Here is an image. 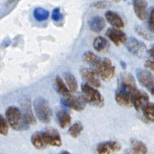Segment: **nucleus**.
<instances>
[{
    "label": "nucleus",
    "mask_w": 154,
    "mask_h": 154,
    "mask_svg": "<svg viewBox=\"0 0 154 154\" xmlns=\"http://www.w3.org/2000/svg\"><path fill=\"white\" fill-rule=\"evenodd\" d=\"M52 18L54 21H59L61 20L62 14L59 8H56L53 10L52 13Z\"/></svg>",
    "instance_id": "33"
},
{
    "label": "nucleus",
    "mask_w": 154,
    "mask_h": 154,
    "mask_svg": "<svg viewBox=\"0 0 154 154\" xmlns=\"http://www.w3.org/2000/svg\"><path fill=\"white\" fill-rule=\"evenodd\" d=\"M148 102H149V98L147 93L138 89L134 91L131 97V103L136 110L140 111L143 109V108Z\"/></svg>",
    "instance_id": "11"
},
{
    "label": "nucleus",
    "mask_w": 154,
    "mask_h": 154,
    "mask_svg": "<svg viewBox=\"0 0 154 154\" xmlns=\"http://www.w3.org/2000/svg\"><path fill=\"white\" fill-rule=\"evenodd\" d=\"M24 117L29 124H33L36 123V119L32 114V110H31L30 106L28 104L23 105V112Z\"/></svg>",
    "instance_id": "27"
},
{
    "label": "nucleus",
    "mask_w": 154,
    "mask_h": 154,
    "mask_svg": "<svg viewBox=\"0 0 154 154\" xmlns=\"http://www.w3.org/2000/svg\"><path fill=\"white\" fill-rule=\"evenodd\" d=\"M89 27L90 30L94 33H100L104 29L105 26V21L100 16H95L91 18L88 21Z\"/></svg>",
    "instance_id": "17"
},
{
    "label": "nucleus",
    "mask_w": 154,
    "mask_h": 154,
    "mask_svg": "<svg viewBox=\"0 0 154 154\" xmlns=\"http://www.w3.org/2000/svg\"><path fill=\"white\" fill-rule=\"evenodd\" d=\"M131 145L132 150L136 154H146L148 152V149L146 144L138 140L132 139L131 140Z\"/></svg>",
    "instance_id": "22"
},
{
    "label": "nucleus",
    "mask_w": 154,
    "mask_h": 154,
    "mask_svg": "<svg viewBox=\"0 0 154 154\" xmlns=\"http://www.w3.org/2000/svg\"><path fill=\"white\" fill-rule=\"evenodd\" d=\"M54 89L61 96L62 98H67L70 95L71 91L67 86V85L64 82L60 76H57L54 80Z\"/></svg>",
    "instance_id": "15"
},
{
    "label": "nucleus",
    "mask_w": 154,
    "mask_h": 154,
    "mask_svg": "<svg viewBox=\"0 0 154 154\" xmlns=\"http://www.w3.org/2000/svg\"><path fill=\"white\" fill-rule=\"evenodd\" d=\"M124 154H136V153L134 152L133 150H132V151H131V150H127L124 153Z\"/></svg>",
    "instance_id": "34"
},
{
    "label": "nucleus",
    "mask_w": 154,
    "mask_h": 154,
    "mask_svg": "<svg viewBox=\"0 0 154 154\" xmlns=\"http://www.w3.org/2000/svg\"><path fill=\"white\" fill-rule=\"evenodd\" d=\"M33 15L37 21H43L48 20L50 16V13L44 8L38 7L34 10Z\"/></svg>",
    "instance_id": "26"
},
{
    "label": "nucleus",
    "mask_w": 154,
    "mask_h": 154,
    "mask_svg": "<svg viewBox=\"0 0 154 154\" xmlns=\"http://www.w3.org/2000/svg\"><path fill=\"white\" fill-rule=\"evenodd\" d=\"M83 131V124L80 121H78L73 124L69 129V136L74 138H76L80 136L82 131Z\"/></svg>",
    "instance_id": "25"
},
{
    "label": "nucleus",
    "mask_w": 154,
    "mask_h": 154,
    "mask_svg": "<svg viewBox=\"0 0 154 154\" xmlns=\"http://www.w3.org/2000/svg\"><path fill=\"white\" fill-rule=\"evenodd\" d=\"M112 1L115 2H119L121 1V0H112Z\"/></svg>",
    "instance_id": "37"
},
{
    "label": "nucleus",
    "mask_w": 154,
    "mask_h": 154,
    "mask_svg": "<svg viewBox=\"0 0 154 154\" xmlns=\"http://www.w3.org/2000/svg\"><path fill=\"white\" fill-rule=\"evenodd\" d=\"M30 141L32 145L37 149H43L47 146L45 144L43 132L36 131L31 136Z\"/></svg>",
    "instance_id": "19"
},
{
    "label": "nucleus",
    "mask_w": 154,
    "mask_h": 154,
    "mask_svg": "<svg viewBox=\"0 0 154 154\" xmlns=\"http://www.w3.org/2000/svg\"><path fill=\"white\" fill-rule=\"evenodd\" d=\"M106 35L115 45L120 46L124 44L127 40V35L119 28H110L106 32Z\"/></svg>",
    "instance_id": "13"
},
{
    "label": "nucleus",
    "mask_w": 154,
    "mask_h": 154,
    "mask_svg": "<svg viewBox=\"0 0 154 154\" xmlns=\"http://www.w3.org/2000/svg\"><path fill=\"white\" fill-rule=\"evenodd\" d=\"M136 30H137V32H138V34L142 36L143 37H144V39L150 40L153 38V36L151 35L150 33H148L147 31H146L145 30L143 29V28H142L141 27L136 28Z\"/></svg>",
    "instance_id": "32"
},
{
    "label": "nucleus",
    "mask_w": 154,
    "mask_h": 154,
    "mask_svg": "<svg viewBox=\"0 0 154 154\" xmlns=\"http://www.w3.org/2000/svg\"><path fill=\"white\" fill-rule=\"evenodd\" d=\"M58 154H72V153H69V151H62Z\"/></svg>",
    "instance_id": "36"
},
{
    "label": "nucleus",
    "mask_w": 154,
    "mask_h": 154,
    "mask_svg": "<svg viewBox=\"0 0 154 154\" xmlns=\"http://www.w3.org/2000/svg\"><path fill=\"white\" fill-rule=\"evenodd\" d=\"M142 110L144 118L149 122H154V103L148 102Z\"/></svg>",
    "instance_id": "24"
},
{
    "label": "nucleus",
    "mask_w": 154,
    "mask_h": 154,
    "mask_svg": "<svg viewBox=\"0 0 154 154\" xmlns=\"http://www.w3.org/2000/svg\"><path fill=\"white\" fill-rule=\"evenodd\" d=\"M93 47L96 51L102 53L105 52L109 47V43L108 41L103 37H96L93 42Z\"/></svg>",
    "instance_id": "21"
},
{
    "label": "nucleus",
    "mask_w": 154,
    "mask_h": 154,
    "mask_svg": "<svg viewBox=\"0 0 154 154\" xmlns=\"http://www.w3.org/2000/svg\"><path fill=\"white\" fill-rule=\"evenodd\" d=\"M149 91L151 93V95H152L153 96H154V85L150 88V89L149 90Z\"/></svg>",
    "instance_id": "35"
},
{
    "label": "nucleus",
    "mask_w": 154,
    "mask_h": 154,
    "mask_svg": "<svg viewBox=\"0 0 154 154\" xmlns=\"http://www.w3.org/2000/svg\"><path fill=\"white\" fill-rule=\"evenodd\" d=\"M34 111L37 118L43 123H49L52 117V110L44 98L37 97L33 102Z\"/></svg>",
    "instance_id": "3"
},
{
    "label": "nucleus",
    "mask_w": 154,
    "mask_h": 154,
    "mask_svg": "<svg viewBox=\"0 0 154 154\" xmlns=\"http://www.w3.org/2000/svg\"><path fill=\"white\" fill-rule=\"evenodd\" d=\"M83 61L84 63L89 65L92 67L93 69H94L95 67L97 66L98 62H100V58L99 57H98L95 53H94L91 51H87L83 55L82 57Z\"/></svg>",
    "instance_id": "20"
},
{
    "label": "nucleus",
    "mask_w": 154,
    "mask_h": 154,
    "mask_svg": "<svg viewBox=\"0 0 154 154\" xmlns=\"http://www.w3.org/2000/svg\"><path fill=\"white\" fill-rule=\"evenodd\" d=\"M6 119L2 115L0 117V133L3 136H7L8 133L9 124Z\"/></svg>",
    "instance_id": "29"
},
{
    "label": "nucleus",
    "mask_w": 154,
    "mask_h": 154,
    "mask_svg": "<svg viewBox=\"0 0 154 154\" xmlns=\"http://www.w3.org/2000/svg\"><path fill=\"white\" fill-rule=\"evenodd\" d=\"M6 118L12 129L15 131L25 130L29 126L23 113L17 107L14 106L9 107L7 109Z\"/></svg>",
    "instance_id": "2"
},
{
    "label": "nucleus",
    "mask_w": 154,
    "mask_h": 154,
    "mask_svg": "<svg viewBox=\"0 0 154 154\" xmlns=\"http://www.w3.org/2000/svg\"><path fill=\"white\" fill-rule=\"evenodd\" d=\"M81 91L87 102L89 104L97 107H103L104 99L98 91L96 89V88L88 84H83L81 85Z\"/></svg>",
    "instance_id": "4"
},
{
    "label": "nucleus",
    "mask_w": 154,
    "mask_h": 154,
    "mask_svg": "<svg viewBox=\"0 0 154 154\" xmlns=\"http://www.w3.org/2000/svg\"><path fill=\"white\" fill-rule=\"evenodd\" d=\"M132 4L137 18L144 20L148 15V4L146 0H132Z\"/></svg>",
    "instance_id": "14"
},
{
    "label": "nucleus",
    "mask_w": 154,
    "mask_h": 154,
    "mask_svg": "<svg viewBox=\"0 0 154 154\" xmlns=\"http://www.w3.org/2000/svg\"><path fill=\"white\" fill-rule=\"evenodd\" d=\"M149 59L145 62V67L151 71H154V44L151 46L148 50Z\"/></svg>",
    "instance_id": "28"
},
{
    "label": "nucleus",
    "mask_w": 154,
    "mask_h": 154,
    "mask_svg": "<svg viewBox=\"0 0 154 154\" xmlns=\"http://www.w3.org/2000/svg\"><path fill=\"white\" fill-rule=\"evenodd\" d=\"M64 79L66 80V85L71 92L74 93L78 89V83L76 80V78L72 73L69 72H66L63 74Z\"/></svg>",
    "instance_id": "23"
},
{
    "label": "nucleus",
    "mask_w": 154,
    "mask_h": 154,
    "mask_svg": "<svg viewBox=\"0 0 154 154\" xmlns=\"http://www.w3.org/2000/svg\"><path fill=\"white\" fill-rule=\"evenodd\" d=\"M43 133V138L45 144L52 146H60L62 144L61 136L59 131L53 128H47Z\"/></svg>",
    "instance_id": "10"
},
{
    "label": "nucleus",
    "mask_w": 154,
    "mask_h": 154,
    "mask_svg": "<svg viewBox=\"0 0 154 154\" xmlns=\"http://www.w3.org/2000/svg\"><path fill=\"white\" fill-rule=\"evenodd\" d=\"M82 78L86 82V84L90 85L96 88L100 87V78L98 73L94 69L84 68L81 71Z\"/></svg>",
    "instance_id": "8"
},
{
    "label": "nucleus",
    "mask_w": 154,
    "mask_h": 154,
    "mask_svg": "<svg viewBox=\"0 0 154 154\" xmlns=\"http://www.w3.org/2000/svg\"><path fill=\"white\" fill-rule=\"evenodd\" d=\"M127 49L131 54L138 57H142L146 52V46L140 41H139L135 37L127 38L124 43Z\"/></svg>",
    "instance_id": "7"
},
{
    "label": "nucleus",
    "mask_w": 154,
    "mask_h": 154,
    "mask_svg": "<svg viewBox=\"0 0 154 154\" xmlns=\"http://www.w3.org/2000/svg\"><path fill=\"white\" fill-rule=\"evenodd\" d=\"M148 28L151 33H154V8H151L148 14Z\"/></svg>",
    "instance_id": "30"
},
{
    "label": "nucleus",
    "mask_w": 154,
    "mask_h": 154,
    "mask_svg": "<svg viewBox=\"0 0 154 154\" xmlns=\"http://www.w3.org/2000/svg\"><path fill=\"white\" fill-rule=\"evenodd\" d=\"M61 102L66 107L75 110L76 111H81L83 110L88 103L83 94H79V93L75 95L71 94L69 97L62 98Z\"/></svg>",
    "instance_id": "6"
},
{
    "label": "nucleus",
    "mask_w": 154,
    "mask_h": 154,
    "mask_svg": "<svg viewBox=\"0 0 154 154\" xmlns=\"http://www.w3.org/2000/svg\"><path fill=\"white\" fill-rule=\"evenodd\" d=\"M136 89V84L134 76L127 72L121 73L119 78L118 88L116 91V102L121 107H131L132 95Z\"/></svg>",
    "instance_id": "1"
},
{
    "label": "nucleus",
    "mask_w": 154,
    "mask_h": 154,
    "mask_svg": "<svg viewBox=\"0 0 154 154\" xmlns=\"http://www.w3.org/2000/svg\"><path fill=\"white\" fill-rule=\"evenodd\" d=\"M105 19L114 28H122L124 27V21L119 14L114 11H107L105 13Z\"/></svg>",
    "instance_id": "16"
},
{
    "label": "nucleus",
    "mask_w": 154,
    "mask_h": 154,
    "mask_svg": "<svg viewBox=\"0 0 154 154\" xmlns=\"http://www.w3.org/2000/svg\"><path fill=\"white\" fill-rule=\"evenodd\" d=\"M94 6L98 9H105L111 6V4L107 1H98L94 4Z\"/></svg>",
    "instance_id": "31"
},
{
    "label": "nucleus",
    "mask_w": 154,
    "mask_h": 154,
    "mask_svg": "<svg viewBox=\"0 0 154 154\" xmlns=\"http://www.w3.org/2000/svg\"><path fill=\"white\" fill-rule=\"evenodd\" d=\"M94 69L98 73L100 80L103 81H109L115 74V67L108 58H100V62Z\"/></svg>",
    "instance_id": "5"
},
{
    "label": "nucleus",
    "mask_w": 154,
    "mask_h": 154,
    "mask_svg": "<svg viewBox=\"0 0 154 154\" xmlns=\"http://www.w3.org/2000/svg\"><path fill=\"white\" fill-rule=\"evenodd\" d=\"M136 76L140 85L149 90L154 85V77L149 71L138 69L136 70Z\"/></svg>",
    "instance_id": "12"
},
{
    "label": "nucleus",
    "mask_w": 154,
    "mask_h": 154,
    "mask_svg": "<svg viewBox=\"0 0 154 154\" xmlns=\"http://www.w3.org/2000/svg\"><path fill=\"white\" fill-rule=\"evenodd\" d=\"M121 149V144L114 140L103 142L96 147L98 154H115Z\"/></svg>",
    "instance_id": "9"
},
{
    "label": "nucleus",
    "mask_w": 154,
    "mask_h": 154,
    "mask_svg": "<svg viewBox=\"0 0 154 154\" xmlns=\"http://www.w3.org/2000/svg\"><path fill=\"white\" fill-rule=\"evenodd\" d=\"M57 118L58 123L62 129L67 128L71 124V115L66 110H59L57 114Z\"/></svg>",
    "instance_id": "18"
}]
</instances>
